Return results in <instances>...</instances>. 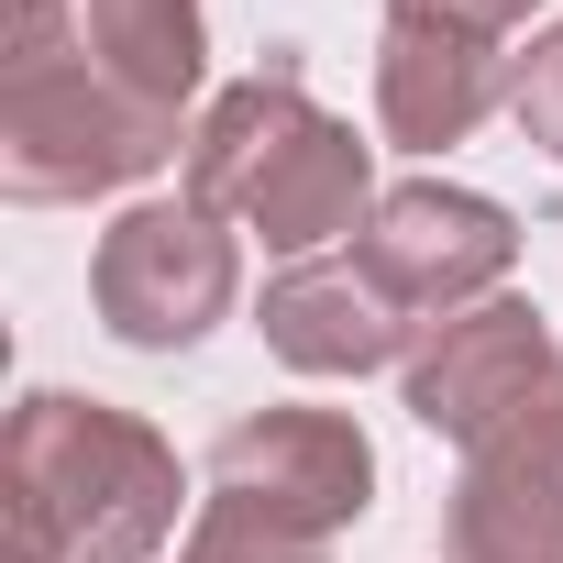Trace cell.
Listing matches in <instances>:
<instances>
[{
	"instance_id": "obj_7",
	"label": "cell",
	"mask_w": 563,
	"mask_h": 563,
	"mask_svg": "<svg viewBox=\"0 0 563 563\" xmlns=\"http://www.w3.org/2000/svg\"><path fill=\"white\" fill-rule=\"evenodd\" d=\"M563 387V354H552V321L530 299H486L464 321H431V343L409 354V420L442 431V442H497L519 409H541Z\"/></svg>"
},
{
	"instance_id": "obj_3",
	"label": "cell",
	"mask_w": 563,
	"mask_h": 563,
	"mask_svg": "<svg viewBox=\"0 0 563 563\" xmlns=\"http://www.w3.org/2000/svg\"><path fill=\"white\" fill-rule=\"evenodd\" d=\"M0 486H12L23 508H45V530L67 541V563H144L177 530V497H188L166 431H144L133 409L67 398V387H34L12 409Z\"/></svg>"
},
{
	"instance_id": "obj_9",
	"label": "cell",
	"mask_w": 563,
	"mask_h": 563,
	"mask_svg": "<svg viewBox=\"0 0 563 563\" xmlns=\"http://www.w3.org/2000/svg\"><path fill=\"white\" fill-rule=\"evenodd\" d=\"M497 100H508V78H497V45L486 34H453L431 12H387V45H376V122H387V144L442 155Z\"/></svg>"
},
{
	"instance_id": "obj_14",
	"label": "cell",
	"mask_w": 563,
	"mask_h": 563,
	"mask_svg": "<svg viewBox=\"0 0 563 563\" xmlns=\"http://www.w3.org/2000/svg\"><path fill=\"white\" fill-rule=\"evenodd\" d=\"M398 12H431V23H453V34H508V23H530L541 12V0H398Z\"/></svg>"
},
{
	"instance_id": "obj_10",
	"label": "cell",
	"mask_w": 563,
	"mask_h": 563,
	"mask_svg": "<svg viewBox=\"0 0 563 563\" xmlns=\"http://www.w3.org/2000/svg\"><path fill=\"white\" fill-rule=\"evenodd\" d=\"M409 332L420 321L376 288L354 254H310V265H288L265 288V343L288 354L299 376H376V365L409 354Z\"/></svg>"
},
{
	"instance_id": "obj_12",
	"label": "cell",
	"mask_w": 563,
	"mask_h": 563,
	"mask_svg": "<svg viewBox=\"0 0 563 563\" xmlns=\"http://www.w3.org/2000/svg\"><path fill=\"white\" fill-rule=\"evenodd\" d=\"M188 563H321V541H299V530H265L254 508H199L188 519Z\"/></svg>"
},
{
	"instance_id": "obj_11",
	"label": "cell",
	"mask_w": 563,
	"mask_h": 563,
	"mask_svg": "<svg viewBox=\"0 0 563 563\" xmlns=\"http://www.w3.org/2000/svg\"><path fill=\"white\" fill-rule=\"evenodd\" d=\"M89 67L111 89H133L144 111H188L199 100V67H210V34H199V0H89Z\"/></svg>"
},
{
	"instance_id": "obj_1",
	"label": "cell",
	"mask_w": 563,
	"mask_h": 563,
	"mask_svg": "<svg viewBox=\"0 0 563 563\" xmlns=\"http://www.w3.org/2000/svg\"><path fill=\"white\" fill-rule=\"evenodd\" d=\"M188 199L210 221L265 232V254H299V265L332 232L376 221L365 210V144H354V122L310 111V89H299L288 56L254 67L243 89H221L199 111V133H188Z\"/></svg>"
},
{
	"instance_id": "obj_4",
	"label": "cell",
	"mask_w": 563,
	"mask_h": 563,
	"mask_svg": "<svg viewBox=\"0 0 563 563\" xmlns=\"http://www.w3.org/2000/svg\"><path fill=\"white\" fill-rule=\"evenodd\" d=\"M232 288H243V254H232V232H221L199 199H144V210H122V221L100 232V265H89V299H100V321H111L133 354L199 343V332L232 310Z\"/></svg>"
},
{
	"instance_id": "obj_6",
	"label": "cell",
	"mask_w": 563,
	"mask_h": 563,
	"mask_svg": "<svg viewBox=\"0 0 563 563\" xmlns=\"http://www.w3.org/2000/svg\"><path fill=\"white\" fill-rule=\"evenodd\" d=\"M354 265L376 276L409 321H464V310L497 299V276L519 265V221H508L497 199H475V188L420 177V188H387V199H376Z\"/></svg>"
},
{
	"instance_id": "obj_8",
	"label": "cell",
	"mask_w": 563,
	"mask_h": 563,
	"mask_svg": "<svg viewBox=\"0 0 563 563\" xmlns=\"http://www.w3.org/2000/svg\"><path fill=\"white\" fill-rule=\"evenodd\" d=\"M442 563H563V387L475 442L442 508Z\"/></svg>"
},
{
	"instance_id": "obj_15",
	"label": "cell",
	"mask_w": 563,
	"mask_h": 563,
	"mask_svg": "<svg viewBox=\"0 0 563 563\" xmlns=\"http://www.w3.org/2000/svg\"><path fill=\"white\" fill-rule=\"evenodd\" d=\"M0 519H12V563H67V541L45 530V508H23V497H0Z\"/></svg>"
},
{
	"instance_id": "obj_5",
	"label": "cell",
	"mask_w": 563,
	"mask_h": 563,
	"mask_svg": "<svg viewBox=\"0 0 563 563\" xmlns=\"http://www.w3.org/2000/svg\"><path fill=\"white\" fill-rule=\"evenodd\" d=\"M210 497L221 508H254L265 530L332 541L376 497V442L343 409H254V420H232L210 442Z\"/></svg>"
},
{
	"instance_id": "obj_13",
	"label": "cell",
	"mask_w": 563,
	"mask_h": 563,
	"mask_svg": "<svg viewBox=\"0 0 563 563\" xmlns=\"http://www.w3.org/2000/svg\"><path fill=\"white\" fill-rule=\"evenodd\" d=\"M508 111H519V133H530L541 155H563V23L508 67Z\"/></svg>"
},
{
	"instance_id": "obj_2",
	"label": "cell",
	"mask_w": 563,
	"mask_h": 563,
	"mask_svg": "<svg viewBox=\"0 0 563 563\" xmlns=\"http://www.w3.org/2000/svg\"><path fill=\"white\" fill-rule=\"evenodd\" d=\"M177 155V122L144 111L89 67V45L56 34V12H0V188L12 199H100Z\"/></svg>"
},
{
	"instance_id": "obj_16",
	"label": "cell",
	"mask_w": 563,
	"mask_h": 563,
	"mask_svg": "<svg viewBox=\"0 0 563 563\" xmlns=\"http://www.w3.org/2000/svg\"><path fill=\"white\" fill-rule=\"evenodd\" d=\"M23 12H56V0H23Z\"/></svg>"
}]
</instances>
